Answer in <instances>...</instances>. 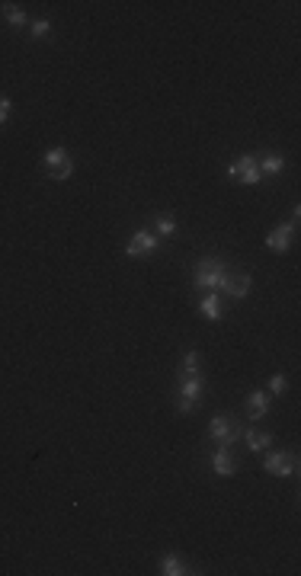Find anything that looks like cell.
Segmentation results:
<instances>
[{"instance_id": "6da1fadb", "label": "cell", "mask_w": 301, "mask_h": 576, "mask_svg": "<svg viewBox=\"0 0 301 576\" xmlns=\"http://www.w3.org/2000/svg\"><path fill=\"white\" fill-rule=\"evenodd\" d=\"M202 388H205V378H202V372H199V375H183V381H179V397H177L179 413H189V410L196 407V400H199V394H202Z\"/></svg>"}, {"instance_id": "7a4b0ae2", "label": "cell", "mask_w": 301, "mask_h": 576, "mask_svg": "<svg viewBox=\"0 0 301 576\" xmlns=\"http://www.w3.org/2000/svg\"><path fill=\"white\" fill-rule=\"evenodd\" d=\"M221 279H225V269H221V263L218 260H199L196 263V285L199 288H208V291H215L218 285H221Z\"/></svg>"}, {"instance_id": "3957f363", "label": "cell", "mask_w": 301, "mask_h": 576, "mask_svg": "<svg viewBox=\"0 0 301 576\" xmlns=\"http://www.w3.org/2000/svg\"><path fill=\"white\" fill-rule=\"evenodd\" d=\"M208 439L212 442H218V445H225V448H231V442H237L241 439V426H234L227 417H212V426H208Z\"/></svg>"}, {"instance_id": "277c9868", "label": "cell", "mask_w": 301, "mask_h": 576, "mask_svg": "<svg viewBox=\"0 0 301 576\" xmlns=\"http://www.w3.org/2000/svg\"><path fill=\"white\" fill-rule=\"evenodd\" d=\"M227 177H231V179H241L244 186H256L263 173H260V167H256V157H254V154H244V157L237 160V164H231V167H227Z\"/></svg>"}, {"instance_id": "5b68a950", "label": "cell", "mask_w": 301, "mask_h": 576, "mask_svg": "<svg viewBox=\"0 0 301 576\" xmlns=\"http://www.w3.org/2000/svg\"><path fill=\"white\" fill-rule=\"evenodd\" d=\"M45 170L52 179H67L71 173H74V160L67 157L65 148H52L45 154Z\"/></svg>"}, {"instance_id": "8992f818", "label": "cell", "mask_w": 301, "mask_h": 576, "mask_svg": "<svg viewBox=\"0 0 301 576\" xmlns=\"http://www.w3.org/2000/svg\"><path fill=\"white\" fill-rule=\"evenodd\" d=\"M266 474L273 477H289L295 474V455H289V452H273V455L266 458Z\"/></svg>"}, {"instance_id": "52a82bcc", "label": "cell", "mask_w": 301, "mask_h": 576, "mask_svg": "<svg viewBox=\"0 0 301 576\" xmlns=\"http://www.w3.org/2000/svg\"><path fill=\"white\" fill-rule=\"evenodd\" d=\"M157 250V234L154 231H138L129 241V247H125V253L129 256H148V253H154Z\"/></svg>"}, {"instance_id": "ba28073f", "label": "cell", "mask_w": 301, "mask_h": 576, "mask_svg": "<svg viewBox=\"0 0 301 576\" xmlns=\"http://www.w3.org/2000/svg\"><path fill=\"white\" fill-rule=\"evenodd\" d=\"M218 288L231 298H247V291H250V276H247V272H231V276H227L225 272V279H221Z\"/></svg>"}, {"instance_id": "9c48e42d", "label": "cell", "mask_w": 301, "mask_h": 576, "mask_svg": "<svg viewBox=\"0 0 301 576\" xmlns=\"http://www.w3.org/2000/svg\"><path fill=\"white\" fill-rule=\"evenodd\" d=\"M292 234H295V224H279V228H273L269 231V237H266V247L276 253H285L289 247H292Z\"/></svg>"}, {"instance_id": "30bf717a", "label": "cell", "mask_w": 301, "mask_h": 576, "mask_svg": "<svg viewBox=\"0 0 301 576\" xmlns=\"http://www.w3.org/2000/svg\"><path fill=\"white\" fill-rule=\"evenodd\" d=\"M212 471H215L218 477H231L237 471V461H234V455H231V448H218L215 455H212Z\"/></svg>"}, {"instance_id": "8fae6325", "label": "cell", "mask_w": 301, "mask_h": 576, "mask_svg": "<svg viewBox=\"0 0 301 576\" xmlns=\"http://www.w3.org/2000/svg\"><path fill=\"white\" fill-rule=\"evenodd\" d=\"M247 410H250V417H266V410H269V397H266L263 390H254L250 397H247Z\"/></svg>"}, {"instance_id": "7c38bea8", "label": "cell", "mask_w": 301, "mask_h": 576, "mask_svg": "<svg viewBox=\"0 0 301 576\" xmlns=\"http://www.w3.org/2000/svg\"><path fill=\"white\" fill-rule=\"evenodd\" d=\"M241 436L247 439V448H250V452H263V448H269V442H273V436H269V432H256V429H250V432H241Z\"/></svg>"}, {"instance_id": "4fadbf2b", "label": "cell", "mask_w": 301, "mask_h": 576, "mask_svg": "<svg viewBox=\"0 0 301 576\" xmlns=\"http://www.w3.org/2000/svg\"><path fill=\"white\" fill-rule=\"evenodd\" d=\"M160 573H164V576H183V573H189V570H186V564H183L177 554H167V557L160 560Z\"/></svg>"}, {"instance_id": "5bb4252c", "label": "cell", "mask_w": 301, "mask_h": 576, "mask_svg": "<svg viewBox=\"0 0 301 576\" xmlns=\"http://www.w3.org/2000/svg\"><path fill=\"white\" fill-rule=\"evenodd\" d=\"M256 167H260V173H282L285 160L279 157V154H266V157L256 160Z\"/></svg>"}, {"instance_id": "9a60e30c", "label": "cell", "mask_w": 301, "mask_h": 576, "mask_svg": "<svg viewBox=\"0 0 301 576\" xmlns=\"http://www.w3.org/2000/svg\"><path fill=\"white\" fill-rule=\"evenodd\" d=\"M199 311H202V314H205L208 320H218V317H221V307H218V298L212 295V291H208V295L202 298V301H199Z\"/></svg>"}, {"instance_id": "2e32d148", "label": "cell", "mask_w": 301, "mask_h": 576, "mask_svg": "<svg viewBox=\"0 0 301 576\" xmlns=\"http://www.w3.org/2000/svg\"><path fill=\"white\" fill-rule=\"evenodd\" d=\"M3 16H7L10 26H26V13L16 3H3Z\"/></svg>"}, {"instance_id": "e0dca14e", "label": "cell", "mask_w": 301, "mask_h": 576, "mask_svg": "<svg viewBox=\"0 0 301 576\" xmlns=\"http://www.w3.org/2000/svg\"><path fill=\"white\" fill-rule=\"evenodd\" d=\"M183 375H199V353L183 355Z\"/></svg>"}, {"instance_id": "ac0fdd59", "label": "cell", "mask_w": 301, "mask_h": 576, "mask_svg": "<svg viewBox=\"0 0 301 576\" xmlns=\"http://www.w3.org/2000/svg\"><path fill=\"white\" fill-rule=\"evenodd\" d=\"M48 29H52V19H36V23H32V32H29V36H32V38H45V36H48Z\"/></svg>"}, {"instance_id": "d6986e66", "label": "cell", "mask_w": 301, "mask_h": 576, "mask_svg": "<svg viewBox=\"0 0 301 576\" xmlns=\"http://www.w3.org/2000/svg\"><path fill=\"white\" fill-rule=\"evenodd\" d=\"M177 231V221L173 218H160L157 221V237H167V234H173Z\"/></svg>"}, {"instance_id": "ffe728a7", "label": "cell", "mask_w": 301, "mask_h": 576, "mask_svg": "<svg viewBox=\"0 0 301 576\" xmlns=\"http://www.w3.org/2000/svg\"><path fill=\"white\" fill-rule=\"evenodd\" d=\"M285 388H289V378H285V375H273L269 390H273V394H285Z\"/></svg>"}, {"instance_id": "44dd1931", "label": "cell", "mask_w": 301, "mask_h": 576, "mask_svg": "<svg viewBox=\"0 0 301 576\" xmlns=\"http://www.w3.org/2000/svg\"><path fill=\"white\" fill-rule=\"evenodd\" d=\"M10 109H13V106H10V100H3V96H0V122L10 119Z\"/></svg>"}]
</instances>
